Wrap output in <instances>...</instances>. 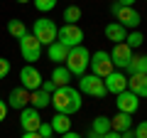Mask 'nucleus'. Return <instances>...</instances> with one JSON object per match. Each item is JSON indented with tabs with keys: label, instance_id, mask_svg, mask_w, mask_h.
<instances>
[{
	"label": "nucleus",
	"instance_id": "9",
	"mask_svg": "<svg viewBox=\"0 0 147 138\" xmlns=\"http://www.w3.org/2000/svg\"><path fill=\"white\" fill-rule=\"evenodd\" d=\"M42 74H39V69L34 67V64H27V67H22L20 69V86L22 89H27L32 94V91H37V89H42Z\"/></svg>",
	"mask_w": 147,
	"mask_h": 138
},
{
	"label": "nucleus",
	"instance_id": "17",
	"mask_svg": "<svg viewBox=\"0 0 147 138\" xmlns=\"http://www.w3.org/2000/svg\"><path fill=\"white\" fill-rule=\"evenodd\" d=\"M105 37H108L113 44H120V42H125L127 30L123 25H118V22H108V25H105Z\"/></svg>",
	"mask_w": 147,
	"mask_h": 138
},
{
	"label": "nucleus",
	"instance_id": "24",
	"mask_svg": "<svg viewBox=\"0 0 147 138\" xmlns=\"http://www.w3.org/2000/svg\"><path fill=\"white\" fill-rule=\"evenodd\" d=\"M7 32H10L15 40H22L27 35V27H25L22 20H10V22H7Z\"/></svg>",
	"mask_w": 147,
	"mask_h": 138
},
{
	"label": "nucleus",
	"instance_id": "6",
	"mask_svg": "<svg viewBox=\"0 0 147 138\" xmlns=\"http://www.w3.org/2000/svg\"><path fill=\"white\" fill-rule=\"evenodd\" d=\"M57 42L64 44L66 49L79 47V44H84V30L79 25H61L57 32Z\"/></svg>",
	"mask_w": 147,
	"mask_h": 138
},
{
	"label": "nucleus",
	"instance_id": "15",
	"mask_svg": "<svg viewBox=\"0 0 147 138\" xmlns=\"http://www.w3.org/2000/svg\"><path fill=\"white\" fill-rule=\"evenodd\" d=\"M30 104V91L22 89V86H17V89L10 91V96H7V106L10 109H17V111H22V109Z\"/></svg>",
	"mask_w": 147,
	"mask_h": 138
},
{
	"label": "nucleus",
	"instance_id": "14",
	"mask_svg": "<svg viewBox=\"0 0 147 138\" xmlns=\"http://www.w3.org/2000/svg\"><path fill=\"white\" fill-rule=\"evenodd\" d=\"M127 91L137 99H147V74H127Z\"/></svg>",
	"mask_w": 147,
	"mask_h": 138
},
{
	"label": "nucleus",
	"instance_id": "7",
	"mask_svg": "<svg viewBox=\"0 0 147 138\" xmlns=\"http://www.w3.org/2000/svg\"><path fill=\"white\" fill-rule=\"evenodd\" d=\"M91 74L100 77V79H105V77L110 74V72H115V67H113V62H110V54L103 52V49H98V52L91 54Z\"/></svg>",
	"mask_w": 147,
	"mask_h": 138
},
{
	"label": "nucleus",
	"instance_id": "19",
	"mask_svg": "<svg viewBox=\"0 0 147 138\" xmlns=\"http://www.w3.org/2000/svg\"><path fill=\"white\" fill-rule=\"evenodd\" d=\"M49 126H52V131L54 133H66V131H71V118L66 116V113H54V118L49 121Z\"/></svg>",
	"mask_w": 147,
	"mask_h": 138
},
{
	"label": "nucleus",
	"instance_id": "37",
	"mask_svg": "<svg viewBox=\"0 0 147 138\" xmlns=\"http://www.w3.org/2000/svg\"><path fill=\"white\" fill-rule=\"evenodd\" d=\"M120 136L123 138H135V136H132V131H125V133H120Z\"/></svg>",
	"mask_w": 147,
	"mask_h": 138
},
{
	"label": "nucleus",
	"instance_id": "3",
	"mask_svg": "<svg viewBox=\"0 0 147 138\" xmlns=\"http://www.w3.org/2000/svg\"><path fill=\"white\" fill-rule=\"evenodd\" d=\"M57 32H59V25L54 20H49V17H39V20H34V25H32V35H34L37 42L44 44V47H49V44L57 42Z\"/></svg>",
	"mask_w": 147,
	"mask_h": 138
},
{
	"label": "nucleus",
	"instance_id": "4",
	"mask_svg": "<svg viewBox=\"0 0 147 138\" xmlns=\"http://www.w3.org/2000/svg\"><path fill=\"white\" fill-rule=\"evenodd\" d=\"M110 12H113L115 22H118V25H123L125 30H137L140 22H142V15L135 10V8H125V5L113 3V5H110Z\"/></svg>",
	"mask_w": 147,
	"mask_h": 138
},
{
	"label": "nucleus",
	"instance_id": "21",
	"mask_svg": "<svg viewBox=\"0 0 147 138\" xmlns=\"http://www.w3.org/2000/svg\"><path fill=\"white\" fill-rule=\"evenodd\" d=\"M52 81L54 86H69V81H71V72H69L64 64H57L52 72Z\"/></svg>",
	"mask_w": 147,
	"mask_h": 138
},
{
	"label": "nucleus",
	"instance_id": "2",
	"mask_svg": "<svg viewBox=\"0 0 147 138\" xmlns=\"http://www.w3.org/2000/svg\"><path fill=\"white\" fill-rule=\"evenodd\" d=\"M91 64V52L84 47V44H79V47H71L66 54V59H64V67L71 72V77H84L86 69H88Z\"/></svg>",
	"mask_w": 147,
	"mask_h": 138
},
{
	"label": "nucleus",
	"instance_id": "5",
	"mask_svg": "<svg viewBox=\"0 0 147 138\" xmlns=\"http://www.w3.org/2000/svg\"><path fill=\"white\" fill-rule=\"evenodd\" d=\"M79 91H81V94H86V96H91V99H103V96L108 94V91H105L103 79L96 77V74H84V77H79Z\"/></svg>",
	"mask_w": 147,
	"mask_h": 138
},
{
	"label": "nucleus",
	"instance_id": "28",
	"mask_svg": "<svg viewBox=\"0 0 147 138\" xmlns=\"http://www.w3.org/2000/svg\"><path fill=\"white\" fill-rule=\"evenodd\" d=\"M132 136L135 138H147V121H140L135 128H132Z\"/></svg>",
	"mask_w": 147,
	"mask_h": 138
},
{
	"label": "nucleus",
	"instance_id": "13",
	"mask_svg": "<svg viewBox=\"0 0 147 138\" xmlns=\"http://www.w3.org/2000/svg\"><path fill=\"white\" fill-rule=\"evenodd\" d=\"M103 84H105V91H108V94L118 96L120 91L127 89V77L123 74V72H110V74L103 79Z\"/></svg>",
	"mask_w": 147,
	"mask_h": 138
},
{
	"label": "nucleus",
	"instance_id": "38",
	"mask_svg": "<svg viewBox=\"0 0 147 138\" xmlns=\"http://www.w3.org/2000/svg\"><path fill=\"white\" fill-rule=\"evenodd\" d=\"M86 138H100V136H98V133H93V131H88V136H86Z\"/></svg>",
	"mask_w": 147,
	"mask_h": 138
},
{
	"label": "nucleus",
	"instance_id": "16",
	"mask_svg": "<svg viewBox=\"0 0 147 138\" xmlns=\"http://www.w3.org/2000/svg\"><path fill=\"white\" fill-rule=\"evenodd\" d=\"M110 131H115V133L132 131V116L130 113H120V111L115 116H110Z\"/></svg>",
	"mask_w": 147,
	"mask_h": 138
},
{
	"label": "nucleus",
	"instance_id": "22",
	"mask_svg": "<svg viewBox=\"0 0 147 138\" xmlns=\"http://www.w3.org/2000/svg\"><path fill=\"white\" fill-rule=\"evenodd\" d=\"M66 54H69V49L64 47V44H59V42H54V44H49V47H47V57L52 59L54 64H64Z\"/></svg>",
	"mask_w": 147,
	"mask_h": 138
},
{
	"label": "nucleus",
	"instance_id": "39",
	"mask_svg": "<svg viewBox=\"0 0 147 138\" xmlns=\"http://www.w3.org/2000/svg\"><path fill=\"white\" fill-rule=\"evenodd\" d=\"M17 3H22V5H25V3H30V0H17Z\"/></svg>",
	"mask_w": 147,
	"mask_h": 138
},
{
	"label": "nucleus",
	"instance_id": "8",
	"mask_svg": "<svg viewBox=\"0 0 147 138\" xmlns=\"http://www.w3.org/2000/svg\"><path fill=\"white\" fill-rule=\"evenodd\" d=\"M20 54H22V59L30 62V64H34L37 59L42 57V44L37 42V37L32 35V32H27L25 37L20 40Z\"/></svg>",
	"mask_w": 147,
	"mask_h": 138
},
{
	"label": "nucleus",
	"instance_id": "27",
	"mask_svg": "<svg viewBox=\"0 0 147 138\" xmlns=\"http://www.w3.org/2000/svg\"><path fill=\"white\" fill-rule=\"evenodd\" d=\"M32 3H34V8L39 12H52L57 8V0H32Z\"/></svg>",
	"mask_w": 147,
	"mask_h": 138
},
{
	"label": "nucleus",
	"instance_id": "20",
	"mask_svg": "<svg viewBox=\"0 0 147 138\" xmlns=\"http://www.w3.org/2000/svg\"><path fill=\"white\" fill-rule=\"evenodd\" d=\"M30 104H32V109H47L49 104H52V94H47V91H42V89H37V91H32L30 94Z\"/></svg>",
	"mask_w": 147,
	"mask_h": 138
},
{
	"label": "nucleus",
	"instance_id": "23",
	"mask_svg": "<svg viewBox=\"0 0 147 138\" xmlns=\"http://www.w3.org/2000/svg\"><path fill=\"white\" fill-rule=\"evenodd\" d=\"M91 131L98 133V136L108 133V131H110V116H96L93 123H91Z\"/></svg>",
	"mask_w": 147,
	"mask_h": 138
},
{
	"label": "nucleus",
	"instance_id": "26",
	"mask_svg": "<svg viewBox=\"0 0 147 138\" xmlns=\"http://www.w3.org/2000/svg\"><path fill=\"white\" fill-rule=\"evenodd\" d=\"M142 42H145V35H142V32H137V30L127 32V37H125V44H127L130 49H137V47H142Z\"/></svg>",
	"mask_w": 147,
	"mask_h": 138
},
{
	"label": "nucleus",
	"instance_id": "10",
	"mask_svg": "<svg viewBox=\"0 0 147 138\" xmlns=\"http://www.w3.org/2000/svg\"><path fill=\"white\" fill-rule=\"evenodd\" d=\"M20 126H22V133H34L37 128L42 126V116H39V111L32 106H25L20 111Z\"/></svg>",
	"mask_w": 147,
	"mask_h": 138
},
{
	"label": "nucleus",
	"instance_id": "31",
	"mask_svg": "<svg viewBox=\"0 0 147 138\" xmlns=\"http://www.w3.org/2000/svg\"><path fill=\"white\" fill-rule=\"evenodd\" d=\"M7 111H10V106H7L5 101L0 99V123H3V121H5V118H7Z\"/></svg>",
	"mask_w": 147,
	"mask_h": 138
},
{
	"label": "nucleus",
	"instance_id": "36",
	"mask_svg": "<svg viewBox=\"0 0 147 138\" xmlns=\"http://www.w3.org/2000/svg\"><path fill=\"white\" fill-rule=\"evenodd\" d=\"M22 138H42V136H39V133L34 131V133H22Z\"/></svg>",
	"mask_w": 147,
	"mask_h": 138
},
{
	"label": "nucleus",
	"instance_id": "11",
	"mask_svg": "<svg viewBox=\"0 0 147 138\" xmlns=\"http://www.w3.org/2000/svg\"><path fill=\"white\" fill-rule=\"evenodd\" d=\"M110 62H113V67H118L123 72V69L127 67V64H130V59H132V49L127 47L125 42H120V44H115V47L110 49Z\"/></svg>",
	"mask_w": 147,
	"mask_h": 138
},
{
	"label": "nucleus",
	"instance_id": "1",
	"mask_svg": "<svg viewBox=\"0 0 147 138\" xmlns=\"http://www.w3.org/2000/svg\"><path fill=\"white\" fill-rule=\"evenodd\" d=\"M81 91L74 89V86H57V91L52 94V106L57 109V113H76L81 109Z\"/></svg>",
	"mask_w": 147,
	"mask_h": 138
},
{
	"label": "nucleus",
	"instance_id": "29",
	"mask_svg": "<svg viewBox=\"0 0 147 138\" xmlns=\"http://www.w3.org/2000/svg\"><path fill=\"white\" fill-rule=\"evenodd\" d=\"M37 133H39V136H42V138H52V126H49V123H44L42 121V126H39V128H37Z\"/></svg>",
	"mask_w": 147,
	"mask_h": 138
},
{
	"label": "nucleus",
	"instance_id": "30",
	"mask_svg": "<svg viewBox=\"0 0 147 138\" xmlns=\"http://www.w3.org/2000/svg\"><path fill=\"white\" fill-rule=\"evenodd\" d=\"M7 74H10V62L0 57V79H5Z\"/></svg>",
	"mask_w": 147,
	"mask_h": 138
},
{
	"label": "nucleus",
	"instance_id": "35",
	"mask_svg": "<svg viewBox=\"0 0 147 138\" xmlns=\"http://www.w3.org/2000/svg\"><path fill=\"white\" fill-rule=\"evenodd\" d=\"M61 138H84V136H79V133H74V131H66V133H61Z\"/></svg>",
	"mask_w": 147,
	"mask_h": 138
},
{
	"label": "nucleus",
	"instance_id": "33",
	"mask_svg": "<svg viewBox=\"0 0 147 138\" xmlns=\"http://www.w3.org/2000/svg\"><path fill=\"white\" fill-rule=\"evenodd\" d=\"M115 3H118V5H125V8H132L137 0H115Z\"/></svg>",
	"mask_w": 147,
	"mask_h": 138
},
{
	"label": "nucleus",
	"instance_id": "32",
	"mask_svg": "<svg viewBox=\"0 0 147 138\" xmlns=\"http://www.w3.org/2000/svg\"><path fill=\"white\" fill-rule=\"evenodd\" d=\"M42 91H47V94H54V91H57V86H54V81H52V79L42 81Z\"/></svg>",
	"mask_w": 147,
	"mask_h": 138
},
{
	"label": "nucleus",
	"instance_id": "25",
	"mask_svg": "<svg viewBox=\"0 0 147 138\" xmlns=\"http://www.w3.org/2000/svg\"><path fill=\"white\" fill-rule=\"evenodd\" d=\"M81 20V8L79 5H69L64 10V25H76Z\"/></svg>",
	"mask_w": 147,
	"mask_h": 138
},
{
	"label": "nucleus",
	"instance_id": "12",
	"mask_svg": "<svg viewBox=\"0 0 147 138\" xmlns=\"http://www.w3.org/2000/svg\"><path fill=\"white\" fill-rule=\"evenodd\" d=\"M115 106H118V111L120 113H135L137 109H140V99H137L135 94H132V91H120V94H118V99H115Z\"/></svg>",
	"mask_w": 147,
	"mask_h": 138
},
{
	"label": "nucleus",
	"instance_id": "18",
	"mask_svg": "<svg viewBox=\"0 0 147 138\" xmlns=\"http://www.w3.org/2000/svg\"><path fill=\"white\" fill-rule=\"evenodd\" d=\"M125 72L127 74H147V54H132Z\"/></svg>",
	"mask_w": 147,
	"mask_h": 138
},
{
	"label": "nucleus",
	"instance_id": "34",
	"mask_svg": "<svg viewBox=\"0 0 147 138\" xmlns=\"http://www.w3.org/2000/svg\"><path fill=\"white\" fill-rule=\"evenodd\" d=\"M100 138H123V136H120V133H115V131H108V133H103Z\"/></svg>",
	"mask_w": 147,
	"mask_h": 138
}]
</instances>
